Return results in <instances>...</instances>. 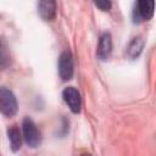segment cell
Returning <instances> with one entry per match:
<instances>
[{
  "mask_svg": "<svg viewBox=\"0 0 156 156\" xmlns=\"http://www.w3.org/2000/svg\"><path fill=\"white\" fill-rule=\"evenodd\" d=\"M17 108V100L13 93L5 87H0V112L6 117H12L16 115Z\"/></svg>",
  "mask_w": 156,
  "mask_h": 156,
  "instance_id": "6da1fadb",
  "label": "cell"
},
{
  "mask_svg": "<svg viewBox=\"0 0 156 156\" xmlns=\"http://www.w3.org/2000/svg\"><path fill=\"white\" fill-rule=\"evenodd\" d=\"M58 74L62 80H69L73 76V60L69 51H63L58 58Z\"/></svg>",
  "mask_w": 156,
  "mask_h": 156,
  "instance_id": "277c9868",
  "label": "cell"
},
{
  "mask_svg": "<svg viewBox=\"0 0 156 156\" xmlns=\"http://www.w3.org/2000/svg\"><path fill=\"white\" fill-rule=\"evenodd\" d=\"M154 16V0H136L133 18L134 22L147 21Z\"/></svg>",
  "mask_w": 156,
  "mask_h": 156,
  "instance_id": "3957f363",
  "label": "cell"
},
{
  "mask_svg": "<svg viewBox=\"0 0 156 156\" xmlns=\"http://www.w3.org/2000/svg\"><path fill=\"white\" fill-rule=\"evenodd\" d=\"M7 135H9L11 150H12V151L20 150V149H21V144H22V135H21L20 129H18L16 126H12L11 128H9Z\"/></svg>",
  "mask_w": 156,
  "mask_h": 156,
  "instance_id": "9c48e42d",
  "label": "cell"
},
{
  "mask_svg": "<svg viewBox=\"0 0 156 156\" xmlns=\"http://www.w3.org/2000/svg\"><path fill=\"white\" fill-rule=\"evenodd\" d=\"M112 51V40L110 33H104L100 37L99 46H98V56L100 60H107Z\"/></svg>",
  "mask_w": 156,
  "mask_h": 156,
  "instance_id": "52a82bcc",
  "label": "cell"
},
{
  "mask_svg": "<svg viewBox=\"0 0 156 156\" xmlns=\"http://www.w3.org/2000/svg\"><path fill=\"white\" fill-rule=\"evenodd\" d=\"M22 130H23V138L28 146L37 147L40 144V133L38 130L37 124L33 122L32 118L26 117L22 122Z\"/></svg>",
  "mask_w": 156,
  "mask_h": 156,
  "instance_id": "7a4b0ae2",
  "label": "cell"
},
{
  "mask_svg": "<svg viewBox=\"0 0 156 156\" xmlns=\"http://www.w3.org/2000/svg\"><path fill=\"white\" fill-rule=\"evenodd\" d=\"M63 100L68 105L69 110L73 113H78L80 111V106H82V100H80V94L79 91L73 88V87H67L63 93H62Z\"/></svg>",
  "mask_w": 156,
  "mask_h": 156,
  "instance_id": "5b68a950",
  "label": "cell"
},
{
  "mask_svg": "<svg viewBox=\"0 0 156 156\" xmlns=\"http://www.w3.org/2000/svg\"><path fill=\"white\" fill-rule=\"evenodd\" d=\"M38 11L43 20L52 21L56 15V1L55 0H39Z\"/></svg>",
  "mask_w": 156,
  "mask_h": 156,
  "instance_id": "8992f818",
  "label": "cell"
},
{
  "mask_svg": "<svg viewBox=\"0 0 156 156\" xmlns=\"http://www.w3.org/2000/svg\"><path fill=\"white\" fill-rule=\"evenodd\" d=\"M144 43H145V41H144L143 37H135V38H133V40L129 43L128 49H127V55H128V57L132 58V60L136 58V57L141 54V51H143Z\"/></svg>",
  "mask_w": 156,
  "mask_h": 156,
  "instance_id": "ba28073f",
  "label": "cell"
},
{
  "mask_svg": "<svg viewBox=\"0 0 156 156\" xmlns=\"http://www.w3.org/2000/svg\"><path fill=\"white\" fill-rule=\"evenodd\" d=\"M93 2L102 11H108L111 9V0H93Z\"/></svg>",
  "mask_w": 156,
  "mask_h": 156,
  "instance_id": "30bf717a",
  "label": "cell"
}]
</instances>
